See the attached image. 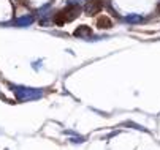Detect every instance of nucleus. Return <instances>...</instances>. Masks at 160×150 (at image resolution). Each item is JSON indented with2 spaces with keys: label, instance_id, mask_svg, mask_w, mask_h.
I'll return each mask as SVG.
<instances>
[{
  "label": "nucleus",
  "instance_id": "obj_1",
  "mask_svg": "<svg viewBox=\"0 0 160 150\" xmlns=\"http://www.w3.org/2000/svg\"><path fill=\"white\" fill-rule=\"evenodd\" d=\"M78 16H79V7H67L56 14L54 22L57 26H63L65 22H70V21H73Z\"/></svg>",
  "mask_w": 160,
  "mask_h": 150
},
{
  "label": "nucleus",
  "instance_id": "obj_2",
  "mask_svg": "<svg viewBox=\"0 0 160 150\" xmlns=\"http://www.w3.org/2000/svg\"><path fill=\"white\" fill-rule=\"evenodd\" d=\"M102 8H103L102 0H89L87 5H86V13L92 16V14L100 13V11H102Z\"/></svg>",
  "mask_w": 160,
  "mask_h": 150
},
{
  "label": "nucleus",
  "instance_id": "obj_3",
  "mask_svg": "<svg viewBox=\"0 0 160 150\" xmlns=\"http://www.w3.org/2000/svg\"><path fill=\"white\" fill-rule=\"evenodd\" d=\"M97 27H98V29H111V27H112V21H111L108 16L102 14V16L97 19Z\"/></svg>",
  "mask_w": 160,
  "mask_h": 150
},
{
  "label": "nucleus",
  "instance_id": "obj_4",
  "mask_svg": "<svg viewBox=\"0 0 160 150\" xmlns=\"http://www.w3.org/2000/svg\"><path fill=\"white\" fill-rule=\"evenodd\" d=\"M90 33V29H86V27H81V29H78L76 32H75V35H81V33Z\"/></svg>",
  "mask_w": 160,
  "mask_h": 150
}]
</instances>
